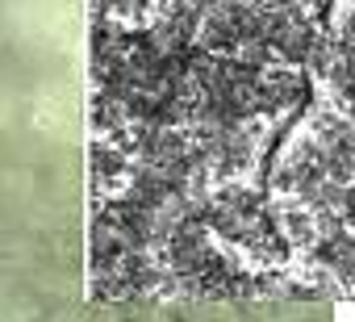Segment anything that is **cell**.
Listing matches in <instances>:
<instances>
[{
  "mask_svg": "<svg viewBox=\"0 0 355 322\" xmlns=\"http://www.w3.org/2000/svg\"><path fill=\"white\" fill-rule=\"evenodd\" d=\"M330 9H334V0H318V26L330 22Z\"/></svg>",
  "mask_w": 355,
  "mask_h": 322,
  "instance_id": "obj_1",
  "label": "cell"
}]
</instances>
